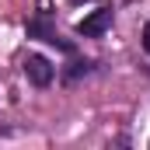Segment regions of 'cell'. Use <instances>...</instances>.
<instances>
[{"label": "cell", "instance_id": "obj_1", "mask_svg": "<svg viewBox=\"0 0 150 150\" xmlns=\"http://www.w3.org/2000/svg\"><path fill=\"white\" fill-rule=\"evenodd\" d=\"M25 32H28V38H38V42H45V45H56V49H59V52H67V56H74V52H77L74 42L59 38L56 25H52V18H49V11H38L35 18H28Z\"/></svg>", "mask_w": 150, "mask_h": 150}, {"label": "cell", "instance_id": "obj_2", "mask_svg": "<svg viewBox=\"0 0 150 150\" xmlns=\"http://www.w3.org/2000/svg\"><path fill=\"white\" fill-rule=\"evenodd\" d=\"M112 21H115V7H98V11H91L84 21H77V35H84V38H101L108 28H112Z\"/></svg>", "mask_w": 150, "mask_h": 150}, {"label": "cell", "instance_id": "obj_3", "mask_svg": "<svg viewBox=\"0 0 150 150\" xmlns=\"http://www.w3.org/2000/svg\"><path fill=\"white\" fill-rule=\"evenodd\" d=\"M21 70H25V77H28L35 87H49V84H52V77H56V67H52L45 56H38V52H28V56H25Z\"/></svg>", "mask_w": 150, "mask_h": 150}, {"label": "cell", "instance_id": "obj_4", "mask_svg": "<svg viewBox=\"0 0 150 150\" xmlns=\"http://www.w3.org/2000/svg\"><path fill=\"white\" fill-rule=\"evenodd\" d=\"M94 67H98V63H94V59H74V63H70V67H67V70H63V84H77V80H80V77H87V74H94Z\"/></svg>", "mask_w": 150, "mask_h": 150}, {"label": "cell", "instance_id": "obj_5", "mask_svg": "<svg viewBox=\"0 0 150 150\" xmlns=\"http://www.w3.org/2000/svg\"><path fill=\"white\" fill-rule=\"evenodd\" d=\"M140 38H143V52L150 56V21L143 25V35H140Z\"/></svg>", "mask_w": 150, "mask_h": 150}]
</instances>
